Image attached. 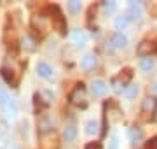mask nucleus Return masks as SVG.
Segmentation results:
<instances>
[{
  "label": "nucleus",
  "mask_w": 157,
  "mask_h": 149,
  "mask_svg": "<svg viewBox=\"0 0 157 149\" xmlns=\"http://www.w3.org/2000/svg\"><path fill=\"white\" fill-rule=\"evenodd\" d=\"M110 44H112L113 47H117V49H121V47H126V46H128V37H126L124 34H121V32H117V34L112 35Z\"/></svg>",
  "instance_id": "nucleus-11"
},
{
  "label": "nucleus",
  "mask_w": 157,
  "mask_h": 149,
  "mask_svg": "<svg viewBox=\"0 0 157 149\" xmlns=\"http://www.w3.org/2000/svg\"><path fill=\"white\" fill-rule=\"evenodd\" d=\"M138 93H140V86H138V84H128V86L124 88L122 95L126 98H129V100H133V98H136Z\"/></svg>",
  "instance_id": "nucleus-17"
},
{
  "label": "nucleus",
  "mask_w": 157,
  "mask_h": 149,
  "mask_svg": "<svg viewBox=\"0 0 157 149\" xmlns=\"http://www.w3.org/2000/svg\"><path fill=\"white\" fill-rule=\"evenodd\" d=\"M129 21H131V19L128 18V14H122V16H117V18H115L113 25H115V28H117V30H124V28L129 25Z\"/></svg>",
  "instance_id": "nucleus-20"
},
{
  "label": "nucleus",
  "mask_w": 157,
  "mask_h": 149,
  "mask_svg": "<svg viewBox=\"0 0 157 149\" xmlns=\"http://www.w3.org/2000/svg\"><path fill=\"white\" fill-rule=\"evenodd\" d=\"M54 118L52 116H49V114H42L39 118V132L40 133H49V132H52L54 130Z\"/></svg>",
  "instance_id": "nucleus-6"
},
{
  "label": "nucleus",
  "mask_w": 157,
  "mask_h": 149,
  "mask_svg": "<svg viewBox=\"0 0 157 149\" xmlns=\"http://www.w3.org/2000/svg\"><path fill=\"white\" fill-rule=\"evenodd\" d=\"M128 18H129V19H140V18H141V4H136V2H129Z\"/></svg>",
  "instance_id": "nucleus-14"
},
{
  "label": "nucleus",
  "mask_w": 157,
  "mask_h": 149,
  "mask_svg": "<svg viewBox=\"0 0 157 149\" xmlns=\"http://www.w3.org/2000/svg\"><path fill=\"white\" fill-rule=\"evenodd\" d=\"M51 21H52V26L61 35L67 34V21H65V18H63V14H61V11H59L58 6L51 7Z\"/></svg>",
  "instance_id": "nucleus-1"
},
{
  "label": "nucleus",
  "mask_w": 157,
  "mask_h": 149,
  "mask_svg": "<svg viewBox=\"0 0 157 149\" xmlns=\"http://www.w3.org/2000/svg\"><path fill=\"white\" fill-rule=\"evenodd\" d=\"M68 9L72 12H78L82 9V4H80L78 0H70V2H68Z\"/></svg>",
  "instance_id": "nucleus-22"
},
{
  "label": "nucleus",
  "mask_w": 157,
  "mask_h": 149,
  "mask_svg": "<svg viewBox=\"0 0 157 149\" xmlns=\"http://www.w3.org/2000/svg\"><path fill=\"white\" fill-rule=\"evenodd\" d=\"M108 149H119V137L117 135H112L110 140H108Z\"/></svg>",
  "instance_id": "nucleus-24"
},
{
  "label": "nucleus",
  "mask_w": 157,
  "mask_h": 149,
  "mask_svg": "<svg viewBox=\"0 0 157 149\" xmlns=\"http://www.w3.org/2000/svg\"><path fill=\"white\" fill-rule=\"evenodd\" d=\"M70 37H72V42L75 44V46H78V47L86 46V42H87V35H86V32H84V30H80V28L73 30Z\"/></svg>",
  "instance_id": "nucleus-9"
},
{
  "label": "nucleus",
  "mask_w": 157,
  "mask_h": 149,
  "mask_svg": "<svg viewBox=\"0 0 157 149\" xmlns=\"http://www.w3.org/2000/svg\"><path fill=\"white\" fill-rule=\"evenodd\" d=\"M0 74H2L4 79H6L7 84H11V86H16V84H17V75H19V72L14 70L12 67L2 65V67H0Z\"/></svg>",
  "instance_id": "nucleus-5"
},
{
  "label": "nucleus",
  "mask_w": 157,
  "mask_h": 149,
  "mask_svg": "<svg viewBox=\"0 0 157 149\" xmlns=\"http://www.w3.org/2000/svg\"><path fill=\"white\" fill-rule=\"evenodd\" d=\"M70 102L73 105H77V107H86L87 105V95H86V88L82 83L77 84V88L70 93Z\"/></svg>",
  "instance_id": "nucleus-2"
},
{
  "label": "nucleus",
  "mask_w": 157,
  "mask_h": 149,
  "mask_svg": "<svg viewBox=\"0 0 157 149\" xmlns=\"http://www.w3.org/2000/svg\"><path fill=\"white\" fill-rule=\"evenodd\" d=\"M9 93H7V90L4 86H2V84H0V107H2V105H4V103L7 102V100H9Z\"/></svg>",
  "instance_id": "nucleus-23"
},
{
  "label": "nucleus",
  "mask_w": 157,
  "mask_h": 149,
  "mask_svg": "<svg viewBox=\"0 0 157 149\" xmlns=\"http://www.w3.org/2000/svg\"><path fill=\"white\" fill-rule=\"evenodd\" d=\"M0 149H4V147H0Z\"/></svg>",
  "instance_id": "nucleus-31"
},
{
  "label": "nucleus",
  "mask_w": 157,
  "mask_h": 149,
  "mask_svg": "<svg viewBox=\"0 0 157 149\" xmlns=\"http://www.w3.org/2000/svg\"><path fill=\"white\" fill-rule=\"evenodd\" d=\"M128 137L131 142H140L141 137H143V133H141V130L138 126H131V128H128Z\"/></svg>",
  "instance_id": "nucleus-18"
},
{
  "label": "nucleus",
  "mask_w": 157,
  "mask_h": 149,
  "mask_svg": "<svg viewBox=\"0 0 157 149\" xmlns=\"http://www.w3.org/2000/svg\"><path fill=\"white\" fill-rule=\"evenodd\" d=\"M2 111H4V114L9 121H14L19 114V107H17V102L16 98H9L4 105H2Z\"/></svg>",
  "instance_id": "nucleus-4"
},
{
  "label": "nucleus",
  "mask_w": 157,
  "mask_h": 149,
  "mask_svg": "<svg viewBox=\"0 0 157 149\" xmlns=\"http://www.w3.org/2000/svg\"><path fill=\"white\" fill-rule=\"evenodd\" d=\"M103 9L108 11V12L115 11V9H117V2H112V0H110V2H103Z\"/></svg>",
  "instance_id": "nucleus-25"
},
{
  "label": "nucleus",
  "mask_w": 157,
  "mask_h": 149,
  "mask_svg": "<svg viewBox=\"0 0 157 149\" xmlns=\"http://www.w3.org/2000/svg\"><path fill=\"white\" fill-rule=\"evenodd\" d=\"M86 149H101V144L100 142H89L86 146Z\"/></svg>",
  "instance_id": "nucleus-28"
},
{
  "label": "nucleus",
  "mask_w": 157,
  "mask_h": 149,
  "mask_svg": "<svg viewBox=\"0 0 157 149\" xmlns=\"http://www.w3.org/2000/svg\"><path fill=\"white\" fill-rule=\"evenodd\" d=\"M96 63H98V60H96L94 54H86L82 60H80V69L84 70H93L96 67Z\"/></svg>",
  "instance_id": "nucleus-13"
},
{
  "label": "nucleus",
  "mask_w": 157,
  "mask_h": 149,
  "mask_svg": "<svg viewBox=\"0 0 157 149\" xmlns=\"http://www.w3.org/2000/svg\"><path fill=\"white\" fill-rule=\"evenodd\" d=\"M98 128H100V125H98V121L94 119H91L86 123V133L87 135H96L98 133Z\"/></svg>",
  "instance_id": "nucleus-21"
},
{
  "label": "nucleus",
  "mask_w": 157,
  "mask_h": 149,
  "mask_svg": "<svg viewBox=\"0 0 157 149\" xmlns=\"http://www.w3.org/2000/svg\"><path fill=\"white\" fill-rule=\"evenodd\" d=\"M145 149H157V137H152L148 142H147Z\"/></svg>",
  "instance_id": "nucleus-27"
},
{
  "label": "nucleus",
  "mask_w": 157,
  "mask_h": 149,
  "mask_svg": "<svg viewBox=\"0 0 157 149\" xmlns=\"http://www.w3.org/2000/svg\"><path fill=\"white\" fill-rule=\"evenodd\" d=\"M131 77H133V70H129V69L122 70L121 74L115 75V77L112 79V88H113L117 93H122V91H124L122 88L128 84L129 81H131Z\"/></svg>",
  "instance_id": "nucleus-3"
},
{
  "label": "nucleus",
  "mask_w": 157,
  "mask_h": 149,
  "mask_svg": "<svg viewBox=\"0 0 157 149\" xmlns=\"http://www.w3.org/2000/svg\"><path fill=\"white\" fill-rule=\"evenodd\" d=\"M140 69L143 72H152V70L155 69V62H154V58L150 56H145L140 60Z\"/></svg>",
  "instance_id": "nucleus-16"
},
{
  "label": "nucleus",
  "mask_w": 157,
  "mask_h": 149,
  "mask_svg": "<svg viewBox=\"0 0 157 149\" xmlns=\"http://www.w3.org/2000/svg\"><path fill=\"white\" fill-rule=\"evenodd\" d=\"M154 53H157V44L154 40H143L138 46V54L140 56H150Z\"/></svg>",
  "instance_id": "nucleus-7"
},
{
  "label": "nucleus",
  "mask_w": 157,
  "mask_h": 149,
  "mask_svg": "<svg viewBox=\"0 0 157 149\" xmlns=\"http://www.w3.org/2000/svg\"><path fill=\"white\" fill-rule=\"evenodd\" d=\"M152 93H154V95H157V81L152 84Z\"/></svg>",
  "instance_id": "nucleus-29"
},
{
  "label": "nucleus",
  "mask_w": 157,
  "mask_h": 149,
  "mask_svg": "<svg viewBox=\"0 0 157 149\" xmlns=\"http://www.w3.org/2000/svg\"><path fill=\"white\" fill-rule=\"evenodd\" d=\"M32 23H33V26H39L40 30L45 28L44 26V18L42 16H33V21H32Z\"/></svg>",
  "instance_id": "nucleus-26"
},
{
  "label": "nucleus",
  "mask_w": 157,
  "mask_h": 149,
  "mask_svg": "<svg viewBox=\"0 0 157 149\" xmlns=\"http://www.w3.org/2000/svg\"><path fill=\"white\" fill-rule=\"evenodd\" d=\"M11 149H19V147H17V146H11Z\"/></svg>",
  "instance_id": "nucleus-30"
},
{
  "label": "nucleus",
  "mask_w": 157,
  "mask_h": 149,
  "mask_svg": "<svg viewBox=\"0 0 157 149\" xmlns=\"http://www.w3.org/2000/svg\"><path fill=\"white\" fill-rule=\"evenodd\" d=\"M37 74H39L40 77H44V79H49V77H52L54 70H52V67H51L49 63L39 62L37 63Z\"/></svg>",
  "instance_id": "nucleus-10"
},
{
  "label": "nucleus",
  "mask_w": 157,
  "mask_h": 149,
  "mask_svg": "<svg viewBox=\"0 0 157 149\" xmlns=\"http://www.w3.org/2000/svg\"><path fill=\"white\" fill-rule=\"evenodd\" d=\"M107 91H108V86L103 79H94L91 83V93H93L94 97H103Z\"/></svg>",
  "instance_id": "nucleus-8"
},
{
  "label": "nucleus",
  "mask_w": 157,
  "mask_h": 149,
  "mask_svg": "<svg viewBox=\"0 0 157 149\" xmlns=\"http://www.w3.org/2000/svg\"><path fill=\"white\" fill-rule=\"evenodd\" d=\"M21 47L25 49V51H28V53H33L35 49H37V42H35L33 37H30V35H25L21 40Z\"/></svg>",
  "instance_id": "nucleus-15"
},
{
  "label": "nucleus",
  "mask_w": 157,
  "mask_h": 149,
  "mask_svg": "<svg viewBox=\"0 0 157 149\" xmlns=\"http://www.w3.org/2000/svg\"><path fill=\"white\" fill-rule=\"evenodd\" d=\"M155 109H157V102L154 100V98L147 97V98H143V100H141V111H143L145 114H154V112H155Z\"/></svg>",
  "instance_id": "nucleus-12"
},
{
  "label": "nucleus",
  "mask_w": 157,
  "mask_h": 149,
  "mask_svg": "<svg viewBox=\"0 0 157 149\" xmlns=\"http://www.w3.org/2000/svg\"><path fill=\"white\" fill-rule=\"evenodd\" d=\"M75 137H77V128H75V125H67L65 130H63V139H65L67 142H70V140H73Z\"/></svg>",
  "instance_id": "nucleus-19"
}]
</instances>
